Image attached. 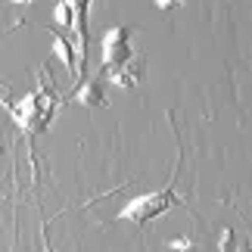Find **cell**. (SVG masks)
<instances>
[{
    "label": "cell",
    "instance_id": "5b68a950",
    "mask_svg": "<svg viewBox=\"0 0 252 252\" xmlns=\"http://www.w3.org/2000/svg\"><path fill=\"white\" fill-rule=\"evenodd\" d=\"M72 96L78 100L87 109H96V106H106V96H103V78H81L78 87L72 91Z\"/></svg>",
    "mask_w": 252,
    "mask_h": 252
},
{
    "label": "cell",
    "instance_id": "52a82bcc",
    "mask_svg": "<svg viewBox=\"0 0 252 252\" xmlns=\"http://www.w3.org/2000/svg\"><path fill=\"white\" fill-rule=\"evenodd\" d=\"M53 25H56V32H75V9L65 3V0H60V3L53 6Z\"/></svg>",
    "mask_w": 252,
    "mask_h": 252
},
{
    "label": "cell",
    "instance_id": "277c9868",
    "mask_svg": "<svg viewBox=\"0 0 252 252\" xmlns=\"http://www.w3.org/2000/svg\"><path fill=\"white\" fill-rule=\"evenodd\" d=\"M53 56L65 65V72L81 78V65H78V53L72 47V37H65L63 32H53Z\"/></svg>",
    "mask_w": 252,
    "mask_h": 252
},
{
    "label": "cell",
    "instance_id": "8fae6325",
    "mask_svg": "<svg viewBox=\"0 0 252 252\" xmlns=\"http://www.w3.org/2000/svg\"><path fill=\"white\" fill-rule=\"evenodd\" d=\"M9 3H16V6H32L34 0H9Z\"/></svg>",
    "mask_w": 252,
    "mask_h": 252
},
{
    "label": "cell",
    "instance_id": "6da1fadb",
    "mask_svg": "<svg viewBox=\"0 0 252 252\" xmlns=\"http://www.w3.org/2000/svg\"><path fill=\"white\" fill-rule=\"evenodd\" d=\"M3 103H6L9 115H13L16 128L22 134H28V137L37 134V131H44L53 119L56 106H60V100L53 96V87L47 81H41L32 94H25L22 100H3Z\"/></svg>",
    "mask_w": 252,
    "mask_h": 252
},
{
    "label": "cell",
    "instance_id": "ba28073f",
    "mask_svg": "<svg viewBox=\"0 0 252 252\" xmlns=\"http://www.w3.org/2000/svg\"><path fill=\"white\" fill-rule=\"evenodd\" d=\"M218 252H237V234L230 227L221 230V237H218Z\"/></svg>",
    "mask_w": 252,
    "mask_h": 252
},
{
    "label": "cell",
    "instance_id": "7a4b0ae2",
    "mask_svg": "<svg viewBox=\"0 0 252 252\" xmlns=\"http://www.w3.org/2000/svg\"><path fill=\"white\" fill-rule=\"evenodd\" d=\"M181 165H184V143H181V156H178V165H174L171 181H168L162 190H156V193H143V196H134L128 206H125L119 215H115V221H131L134 227H147V221L159 218V215H165L171 206H184V199L178 196V193H174V187H178Z\"/></svg>",
    "mask_w": 252,
    "mask_h": 252
},
{
    "label": "cell",
    "instance_id": "8992f818",
    "mask_svg": "<svg viewBox=\"0 0 252 252\" xmlns=\"http://www.w3.org/2000/svg\"><path fill=\"white\" fill-rule=\"evenodd\" d=\"M140 60H131V63H125V65H119V69H112V72H106L109 75V81L112 84H119V87H134L137 84V78H140Z\"/></svg>",
    "mask_w": 252,
    "mask_h": 252
},
{
    "label": "cell",
    "instance_id": "3957f363",
    "mask_svg": "<svg viewBox=\"0 0 252 252\" xmlns=\"http://www.w3.org/2000/svg\"><path fill=\"white\" fill-rule=\"evenodd\" d=\"M100 50H103V72H112L119 65L131 63L134 60V50H131V28L128 25H112L106 28L103 41H100Z\"/></svg>",
    "mask_w": 252,
    "mask_h": 252
},
{
    "label": "cell",
    "instance_id": "9c48e42d",
    "mask_svg": "<svg viewBox=\"0 0 252 252\" xmlns=\"http://www.w3.org/2000/svg\"><path fill=\"white\" fill-rule=\"evenodd\" d=\"M171 249H190V240L187 237H178V240H168Z\"/></svg>",
    "mask_w": 252,
    "mask_h": 252
},
{
    "label": "cell",
    "instance_id": "30bf717a",
    "mask_svg": "<svg viewBox=\"0 0 252 252\" xmlns=\"http://www.w3.org/2000/svg\"><path fill=\"white\" fill-rule=\"evenodd\" d=\"M159 9H174V6H181V0H153Z\"/></svg>",
    "mask_w": 252,
    "mask_h": 252
}]
</instances>
